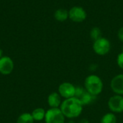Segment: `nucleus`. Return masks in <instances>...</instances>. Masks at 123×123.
Masks as SVG:
<instances>
[{
	"label": "nucleus",
	"mask_w": 123,
	"mask_h": 123,
	"mask_svg": "<svg viewBox=\"0 0 123 123\" xmlns=\"http://www.w3.org/2000/svg\"><path fill=\"white\" fill-rule=\"evenodd\" d=\"M100 123H117V117L113 113H107L102 117Z\"/></svg>",
	"instance_id": "2eb2a0df"
},
{
	"label": "nucleus",
	"mask_w": 123,
	"mask_h": 123,
	"mask_svg": "<svg viewBox=\"0 0 123 123\" xmlns=\"http://www.w3.org/2000/svg\"><path fill=\"white\" fill-rule=\"evenodd\" d=\"M45 113H46V112L43 108L39 107V108L35 109L32 112L31 115H32L34 120H35V121H41V120L45 119Z\"/></svg>",
	"instance_id": "ddd939ff"
},
{
	"label": "nucleus",
	"mask_w": 123,
	"mask_h": 123,
	"mask_svg": "<svg viewBox=\"0 0 123 123\" xmlns=\"http://www.w3.org/2000/svg\"><path fill=\"white\" fill-rule=\"evenodd\" d=\"M94 51L99 55H105L110 51L111 43L110 40L105 37H100L94 41L92 45Z\"/></svg>",
	"instance_id": "7ed1b4c3"
},
{
	"label": "nucleus",
	"mask_w": 123,
	"mask_h": 123,
	"mask_svg": "<svg viewBox=\"0 0 123 123\" xmlns=\"http://www.w3.org/2000/svg\"><path fill=\"white\" fill-rule=\"evenodd\" d=\"M34 119L31 115V113L28 112H25L21 114L17 120V123H34Z\"/></svg>",
	"instance_id": "4468645a"
},
{
	"label": "nucleus",
	"mask_w": 123,
	"mask_h": 123,
	"mask_svg": "<svg viewBox=\"0 0 123 123\" xmlns=\"http://www.w3.org/2000/svg\"><path fill=\"white\" fill-rule=\"evenodd\" d=\"M122 50H123V47H122Z\"/></svg>",
	"instance_id": "412c9836"
},
{
	"label": "nucleus",
	"mask_w": 123,
	"mask_h": 123,
	"mask_svg": "<svg viewBox=\"0 0 123 123\" xmlns=\"http://www.w3.org/2000/svg\"><path fill=\"white\" fill-rule=\"evenodd\" d=\"M3 57V50L0 48V58Z\"/></svg>",
	"instance_id": "aec40b11"
},
{
	"label": "nucleus",
	"mask_w": 123,
	"mask_h": 123,
	"mask_svg": "<svg viewBox=\"0 0 123 123\" xmlns=\"http://www.w3.org/2000/svg\"><path fill=\"white\" fill-rule=\"evenodd\" d=\"M90 37L94 41L102 37V31H101L100 28L98 27H92V29L90 31Z\"/></svg>",
	"instance_id": "dca6fc26"
},
{
	"label": "nucleus",
	"mask_w": 123,
	"mask_h": 123,
	"mask_svg": "<svg viewBox=\"0 0 123 123\" xmlns=\"http://www.w3.org/2000/svg\"><path fill=\"white\" fill-rule=\"evenodd\" d=\"M76 92V86L69 82H63L58 87V94L65 99L74 97Z\"/></svg>",
	"instance_id": "6e6552de"
},
{
	"label": "nucleus",
	"mask_w": 123,
	"mask_h": 123,
	"mask_svg": "<svg viewBox=\"0 0 123 123\" xmlns=\"http://www.w3.org/2000/svg\"><path fill=\"white\" fill-rule=\"evenodd\" d=\"M65 116L60 108H50L46 111L45 123H64Z\"/></svg>",
	"instance_id": "20e7f679"
},
{
	"label": "nucleus",
	"mask_w": 123,
	"mask_h": 123,
	"mask_svg": "<svg viewBox=\"0 0 123 123\" xmlns=\"http://www.w3.org/2000/svg\"><path fill=\"white\" fill-rule=\"evenodd\" d=\"M55 19L58 22H64L68 18V11L66 9H58L54 13Z\"/></svg>",
	"instance_id": "f8f14e48"
},
{
	"label": "nucleus",
	"mask_w": 123,
	"mask_h": 123,
	"mask_svg": "<svg viewBox=\"0 0 123 123\" xmlns=\"http://www.w3.org/2000/svg\"><path fill=\"white\" fill-rule=\"evenodd\" d=\"M61 97L57 92H52L48 97V104L50 108H59L61 105Z\"/></svg>",
	"instance_id": "9b49d317"
},
{
	"label": "nucleus",
	"mask_w": 123,
	"mask_h": 123,
	"mask_svg": "<svg viewBox=\"0 0 123 123\" xmlns=\"http://www.w3.org/2000/svg\"><path fill=\"white\" fill-rule=\"evenodd\" d=\"M14 62L9 56H3L0 58V74L9 75L14 70Z\"/></svg>",
	"instance_id": "1a4fd4ad"
},
{
	"label": "nucleus",
	"mask_w": 123,
	"mask_h": 123,
	"mask_svg": "<svg viewBox=\"0 0 123 123\" xmlns=\"http://www.w3.org/2000/svg\"><path fill=\"white\" fill-rule=\"evenodd\" d=\"M117 37L119 38V40L123 42V27H120L119 30H118V32H117Z\"/></svg>",
	"instance_id": "a211bd4d"
},
{
	"label": "nucleus",
	"mask_w": 123,
	"mask_h": 123,
	"mask_svg": "<svg viewBox=\"0 0 123 123\" xmlns=\"http://www.w3.org/2000/svg\"><path fill=\"white\" fill-rule=\"evenodd\" d=\"M77 99L82 104L83 106L90 105L92 103L95 99V96L92 95L85 88L82 86H76L75 96Z\"/></svg>",
	"instance_id": "39448f33"
},
{
	"label": "nucleus",
	"mask_w": 123,
	"mask_h": 123,
	"mask_svg": "<svg viewBox=\"0 0 123 123\" xmlns=\"http://www.w3.org/2000/svg\"><path fill=\"white\" fill-rule=\"evenodd\" d=\"M108 107L115 113L123 112V96L117 94L111 97L108 101Z\"/></svg>",
	"instance_id": "0eeeda50"
},
{
	"label": "nucleus",
	"mask_w": 123,
	"mask_h": 123,
	"mask_svg": "<svg viewBox=\"0 0 123 123\" xmlns=\"http://www.w3.org/2000/svg\"><path fill=\"white\" fill-rule=\"evenodd\" d=\"M79 123H89V121L87 120L86 119H82L81 120H80Z\"/></svg>",
	"instance_id": "6ab92c4d"
},
{
	"label": "nucleus",
	"mask_w": 123,
	"mask_h": 123,
	"mask_svg": "<svg viewBox=\"0 0 123 123\" xmlns=\"http://www.w3.org/2000/svg\"><path fill=\"white\" fill-rule=\"evenodd\" d=\"M86 12L81 6H74L68 11V18L74 22H82L86 19Z\"/></svg>",
	"instance_id": "423d86ee"
},
{
	"label": "nucleus",
	"mask_w": 123,
	"mask_h": 123,
	"mask_svg": "<svg viewBox=\"0 0 123 123\" xmlns=\"http://www.w3.org/2000/svg\"><path fill=\"white\" fill-rule=\"evenodd\" d=\"M60 109L66 117L74 119L81 114L83 111V105L76 97H72L66 99L61 103Z\"/></svg>",
	"instance_id": "f257e3e1"
},
{
	"label": "nucleus",
	"mask_w": 123,
	"mask_h": 123,
	"mask_svg": "<svg viewBox=\"0 0 123 123\" xmlns=\"http://www.w3.org/2000/svg\"><path fill=\"white\" fill-rule=\"evenodd\" d=\"M117 63L118 66L123 70V52L120 53L117 58Z\"/></svg>",
	"instance_id": "f3484780"
},
{
	"label": "nucleus",
	"mask_w": 123,
	"mask_h": 123,
	"mask_svg": "<svg viewBox=\"0 0 123 123\" xmlns=\"http://www.w3.org/2000/svg\"><path fill=\"white\" fill-rule=\"evenodd\" d=\"M110 86L115 94L123 96V74L115 76L110 82Z\"/></svg>",
	"instance_id": "9d476101"
},
{
	"label": "nucleus",
	"mask_w": 123,
	"mask_h": 123,
	"mask_svg": "<svg viewBox=\"0 0 123 123\" xmlns=\"http://www.w3.org/2000/svg\"><path fill=\"white\" fill-rule=\"evenodd\" d=\"M84 88L93 96L99 95L103 89V82L97 75L88 76L84 81Z\"/></svg>",
	"instance_id": "f03ea898"
}]
</instances>
